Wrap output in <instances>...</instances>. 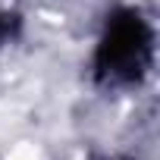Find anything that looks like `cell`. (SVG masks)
Segmentation results:
<instances>
[{
	"mask_svg": "<svg viewBox=\"0 0 160 160\" xmlns=\"http://www.w3.org/2000/svg\"><path fill=\"white\" fill-rule=\"evenodd\" d=\"M148 44H151L148 25L132 13L119 16L110 25V35L101 47V69L113 75H135L148 60Z\"/></svg>",
	"mask_w": 160,
	"mask_h": 160,
	"instance_id": "6da1fadb",
	"label": "cell"
}]
</instances>
